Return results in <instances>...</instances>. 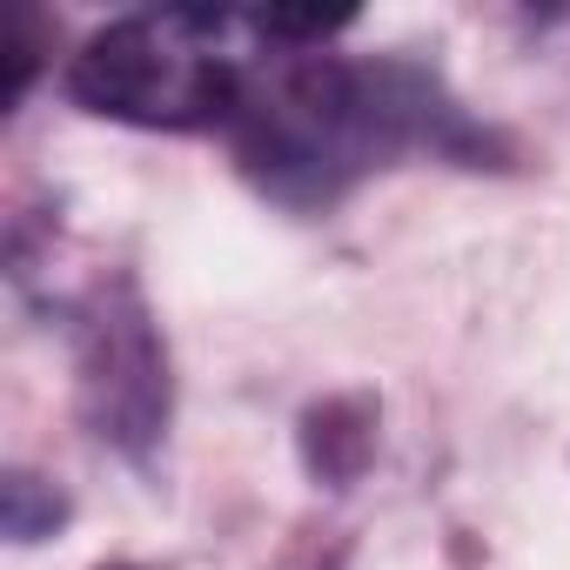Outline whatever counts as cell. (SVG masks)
<instances>
[{
    "label": "cell",
    "mask_w": 570,
    "mask_h": 570,
    "mask_svg": "<svg viewBox=\"0 0 570 570\" xmlns=\"http://www.w3.org/2000/svg\"><path fill=\"white\" fill-rule=\"evenodd\" d=\"M235 161L282 208H330L403 155H483V135L416 61L275 55L242 81Z\"/></svg>",
    "instance_id": "1"
},
{
    "label": "cell",
    "mask_w": 570,
    "mask_h": 570,
    "mask_svg": "<svg viewBox=\"0 0 570 570\" xmlns=\"http://www.w3.org/2000/svg\"><path fill=\"white\" fill-rule=\"evenodd\" d=\"M235 14L168 8V14H121L108 21L68 68V95L88 115L128 128H228L248 68L228 55Z\"/></svg>",
    "instance_id": "2"
},
{
    "label": "cell",
    "mask_w": 570,
    "mask_h": 570,
    "mask_svg": "<svg viewBox=\"0 0 570 570\" xmlns=\"http://www.w3.org/2000/svg\"><path fill=\"white\" fill-rule=\"evenodd\" d=\"M75 350H81V403L88 423L141 456L168 423V356L148 330V309L128 282H101L75 309Z\"/></svg>",
    "instance_id": "3"
},
{
    "label": "cell",
    "mask_w": 570,
    "mask_h": 570,
    "mask_svg": "<svg viewBox=\"0 0 570 570\" xmlns=\"http://www.w3.org/2000/svg\"><path fill=\"white\" fill-rule=\"evenodd\" d=\"M61 517H68V503H61L55 490H41V476H28V470L8 476V537H14V543L48 537Z\"/></svg>",
    "instance_id": "4"
},
{
    "label": "cell",
    "mask_w": 570,
    "mask_h": 570,
    "mask_svg": "<svg viewBox=\"0 0 570 570\" xmlns=\"http://www.w3.org/2000/svg\"><path fill=\"white\" fill-rule=\"evenodd\" d=\"M115 570H135V563H115Z\"/></svg>",
    "instance_id": "5"
}]
</instances>
